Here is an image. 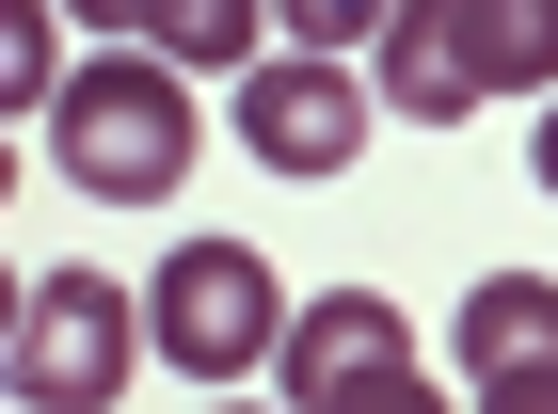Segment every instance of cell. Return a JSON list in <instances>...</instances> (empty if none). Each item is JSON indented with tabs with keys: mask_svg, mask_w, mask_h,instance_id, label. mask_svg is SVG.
Instances as JSON below:
<instances>
[{
	"mask_svg": "<svg viewBox=\"0 0 558 414\" xmlns=\"http://www.w3.org/2000/svg\"><path fill=\"white\" fill-rule=\"evenodd\" d=\"M526 160H543V192H558V96H543V127H526Z\"/></svg>",
	"mask_w": 558,
	"mask_h": 414,
	"instance_id": "obj_12",
	"label": "cell"
},
{
	"mask_svg": "<svg viewBox=\"0 0 558 414\" xmlns=\"http://www.w3.org/2000/svg\"><path fill=\"white\" fill-rule=\"evenodd\" d=\"M478 414H558V351H526V367H495V382H463Z\"/></svg>",
	"mask_w": 558,
	"mask_h": 414,
	"instance_id": "obj_11",
	"label": "cell"
},
{
	"mask_svg": "<svg viewBox=\"0 0 558 414\" xmlns=\"http://www.w3.org/2000/svg\"><path fill=\"white\" fill-rule=\"evenodd\" d=\"M367 127H384V81H336V48H271L256 81H240V144L271 175H351Z\"/></svg>",
	"mask_w": 558,
	"mask_h": 414,
	"instance_id": "obj_6",
	"label": "cell"
},
{
	"mask_svg": "<svg viewBox=\"0 0 558 414\" xmlns=\"http://www.w3.org/2000/svg\"><path fill=\"white\" fill-rule=\"evenodd\" d=\"M288 16V48H384L399 33V0H271Z\"/></svg>",
	"mask_w": 558,
	"mask_h": 414,
	"instance_id": "obj_10",
	"label": "cell"
},
{
	"mask_svg": "<svg viewBox=\"0 0 558 414\" xmlns=\"http://www.w3.org/2000/svg\"><path fill=\"white\" fill-rule=\"evenodd\" d=\"M48 144H64V192L175 207V192H192V81H175L160 48H96L81 81L48 96Z\"/></svg>",
	"mask_w": 558,
	"mask_h": 414,
	"instance_id": "obj_1",
	"label": "cell"
},
{
	"mask_svg": "<svg viewBox=\"0 0 558 414\" xmlns=\"http://www.w3.org/2000/svg\"><path fill=\"white\" fill-rule=\"evenodd\" d=\"M271 367H288V414H447V382L415 367V334H399L384 288H319Z\"/></svg>",
	"mask_w": 558,
	"mask_h": 414,
	"instance_id": "obj_3",
	"label": "cell"
},
{
	"mask_svg": "<svg viewBox=\"0 0 558 414\" xmlns=\"http://www.w3.org/2000/svg\"><path fill=\"white\" fill-rule=\"evenodd\" d=\"M526 81H558V0H399L384 112L463 127V112H495V96H526Z\"/></svg>",
	"mask_w": 558,
	"mask_h": 414,
	"instance_id": "obj_2",
	"label": "cell"
},
{
	"mask_svg": "<svg viewBox=\"0 0 558 414\" xmlns=\"http://www.w3.org/2000/svg\"><path fill=\"white\" fill-rule=\"evenodd\" d=\"M144 319H160V367H192V382H240L256 351H288V288H271L256 240H175Z\"/></svg>",
	"mask_w": 558,
	"mask_h": 414,
	"instance_id": "obj_5",
	"label": "cell"
},
{
	"mask_svg": "<svg viewBox=\"0 0 558 414\" xmlns=\"http://www.w3.org/2000/svg\"><path fill=\"white\" fill-rule=\"evenodd\" d=\"M144 351L160 334H129V288L112 271H33L16 288V399L33 414H112Z\"/></svg>",
	"mask_w": 558,
	"mask_h": 414,
	"instance_id": "obj_4",
	"label": "cell"
},
{
	"mask_svg": "<svg viewBox=\"0 0 558 414\" xmlns=\"http://www.w3.org/2000/svg\"><path fill=\"white\" fill-rule=\"evenodd\" d=\"M64 16L160 48V64H192V81H256V16L271 0H64Z\"/></svg>",
	"mask_w": 558,
	"mask_h": 414,
	"instance_id": "obj_7",
	"label": "cell"
},
{
	"mask_svg": "<svg viewBox=\"0 0 558 414\" xmlns=\"http://www.w3.org/2000/svg\"><path fill=\"white\" fill-rule=\"evenodd\" d=\"M447 351H463V382H495V367H526V351H558V288H543V271H495V288L463 303V334H447Z\"/></svg>",
	"mask_w": 558,
	"mask_h": 414,
	"instance_id": "obj_8",
	"label": "cell"
},
{
	"mask_svg": "<svg viewBox=\"0 0 558 414\" xmlns=\"http://www.w3.org/2000/svg\"><path fill=\"white\" fill-rule=\"evenodd\" d=\"M0 96H16L33 127H48V96H64L48 81V0H0Z\"/></svg>",
	"mask_w": 558,
	"mask_h": 414,
	"instance_id": "obj_9",
	"label": "cell"
}]
</instances>
